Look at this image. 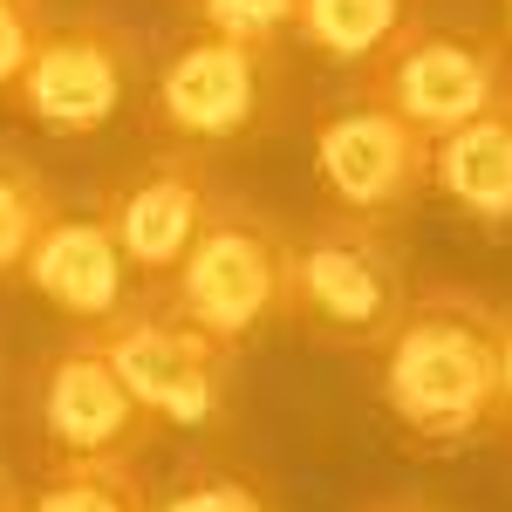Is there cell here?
I'll list each match as a JSON object with an SVG mask.
<instances>
[{"instance_id":"cell-1","label":"cell","mask_w":512,"mask_h":512,"mask_svg":"<svg viewBox=\"0 0 512 512\" xmlns=\"http://www.w3.org/2000/svg\"><path fill=\"white\" fill-rule=\"evenodd\" d=\"M499 301L431 280L410 287L396 328L376 342V396L390 410L396 437L417 458H451L512 424L506 383H499Z\"/></svg>"},{"instance_id":"cell-2","label":"cell","mask_w":512,"mask_h":512,"mask_svg":"<svg viewBox=\"0 0 512 512\" xmlns=\"http://www.w3.org/2000/svg\"><path fill=\"white\" fill-rule=\"evenodd\" d=\"M287 267H294L287 219L246 192H212L185 260L158 280V294L239 355L253 335L287 321Z\"/></svg>"},{"instance_id":"cell-3","label":"cell","mask_w":512,"mask_h":512,"mask_svg":"<svg viewBox=\"0 0 512 512\" xmlns=\"http://www.w3.org/2000/svg\"><path fill=\"white\" fill-rule=\"evenodd\" d=\"M144 117L158 130V144L185 151H246L287 117V62L280 41H239L192 28L164 48L158 76L144 89Z\"/></svg>"},{"instance_id":"cell-4","label":"cell","mask_w":512,"mask_h":512,"mask_svg":"<svg viewBox=\"0 0 512 512\" xmlns=\"http://www.w3.org/2000/svg\"><path fill=\"white\" fill-rule=\"evenodd\" d=\"M410 301V260L403 239L383 219L355 212H321L308 233H294V267H287V328L335 355H369L396 328Z\"/></svg>"},{"instance_id":"cell-5","label":"cell","mask_w":512,"mask_h":512,"mask_svg":"<svg viewBox=\"0 0 512 512\" xmlns=\"http://www.w3.org/2000/svg\"><path fill=\"white\" fill-rule=\"evenodd\" d=\"M89 335L158 424H185V431L226 424V410L239 396L233 349L212 342L205 328H192L158 287H137L117 315H103Z\"/></svg>"},{"instance_id":"cell-6","label":"cell","mask_w":512,"mask_h":512,"mask_svg":"<svg viewBox=\"0 0 512 512\" xmlns=\"http://www.w3.org/2000/svg\"><path fill=\"white\" fill-rule=\"evenodd\" d=\"M144 89V41L130 21L82 7L48 21L28 55V69L14 76V110L48 137H103L123 117V103Z\"/></svg>"},{"instance_id":"cell-7","label":"cell","mask_w":512,"mask_h":512,"mask_svg":"<svg viewBox=\"0 0 512 512\" xmlns=\"http://www.w3.org/2000/svg\"><path fill=\"white\" fill-rule=\"evenodd\" d=\"M369 96L390 103L424 137H444L478 110L512 96V48L485 28H424L410 21L403 35L369 62Z\"/></svg>"},{"instance_id":"cell-8","label":"cell","mask_w":512,"mask_h":512,"mask_svg":"<svg viewBox=\"0 0 512 512\" xmlns=\"http://www.w3.org/2000/svg\"><path fill=\"white\" fill-rule=\"evenodd\" d=\"M315 192L335 212L396 226L431 192V137L403 123L369 89L349 103H328L315 117Z\"/></svg>"},{"instance_id":"cell-9","label":"cell","mask_w":512,"mask_h":512,"mask_svg":"<svg viewBox=\"0 0 512 512\" xmlns=\"http://www.w3.org/2000/svg\"><path fill=\"white\" fill-rule=\"evenodd\" d=\"M158 417L130 396L96 335L82 328L62 349L35 362V437L48 465H89V458H144L158 444Z\"/></svg>"},{"instance_id":"cell-10","label":"cell","mask_w":512,"mask_h":512,"mask_svg":"<svg viewBox=\"0 0 512 512\" xmlns=\"http://www.w3.org/2000/svg\"><path fill=\"white\" fill-rule=\"evenodd\" d=\"M212 192H219V178H212V158H205V151L158 144L151 158H137L130 171H117V178L103 185L96 219L110 226L123 267L144 280V287H158V280L185 260V246H192Z\"/></svg>"},{"instance_id":"cell-11","label":"cell","mask_w":512,"mask_h":512,"mask_svg":"<svg viewBox=\"0 0 512 512\" xmlns=\"http://www.w3.org/2000/svg\"><path fill=\"white\" fill-rule=\"evenodd\" d=\"M41 301L55 308L62 321H76V328H96L103 315H117L123 301L137 294L130 287V267H123L117 239H110V226L89 212V219H69V212H55L48 226H41V239L28 246V260H21V274Z\"/></svg>"},{"instance_id":"cell-12","label":"cell","mask_w":512,"mask_h":512,"mask_svg":"<svg viewBox=\"0 0 512 512\" xmlns=\"http://www.w3.org/2000/svg\"><path fill=\"white\" fill-rule=\"evenodd\" d=\"M431 185L485 233H512V96L431 137Z\"/></svg>"},{"instance_id":"cell-13","label":"cell","mask_w":512,"mask_h":512,"mask_svg":"<svg viewBox=\"0 0 512 512\" xmlns=\"http://www.w3.org/2000/svg\"><path fill=\"white\" fill-rule=\"evenodd\" d=\"M417 14H424V0H301L294 35L342 69H369Z\"/></svg>"},{"instance_id":"cell-14","label":"cell","mask_w":512,"mask_h":512,"mask_svg":"<svg viewBox=\"0 0 512 512\" xmlns=\"http://www.w3.org/2000/svg\"><path fill=\"white\" fill-rule=\"evenodd\" d=\"M62 212V192H55V178L41 171L28 151H14V144H0V280L21 274V260H28V246L41 239V226Z\"/></svg>"},{"instance_id":"cell-15","label":"cell","mask_w":512,"mask_h":512,"mask_svg":"<svg viewBox=\"0 0 512 512\" xmlns=\"http://www.w3.org/2000/svg\"><path fill=\"white\" fill-rule=\"evenodd\" d=\"M28 512H151V485L137 458H89V465H48Z\"/></svg>"},{"instance_id":"cell-16","label":"cell","mask_w":512,"mask_h":512,"mask_svg":"<svg viewBox=\"0 0 512 512\" xmlns=\"http://www.w3.org/2000/svg\"><path fill=\"white\" fill-rule=\"evenodd\" d=\"M151 512H280V499L267 492V478L233 458H198L164 499H151Z\"/></svg>"},{"instance_id":"cell-17","label":"cell","mask_w":512,"mask_h":512,"mask_svg":"<svg viewBox=\"0 0 512 512\" xmlns=\"http://www.w3.org/2000/svg\"><path fill=\"white\" fill-rule=\"evenodd\" d=\"M294 7L301 0H192L198 28L239 41H287L294 35Z\"/></svg>"},{"instance_id":"cell-18","label":"cell","mask_w":512,"mask_h":512,"mask_svg":"<svg viewBox=\"0 0 512 512\" xmlns=\"http://www.w3.org/2000/svg\"><path fill=\"white\" fill-rule=\"evenodd\" d=\"M48 21H55L48 0H0V96L28 69V55H35V41H41Z\"/></svg>"},{"instance_id":"cell-19","label":"cell","mask_w":512,"mask_h":512,"mask_svg":"<svg viewBox=\"0 0 512 512\" xmlns=\"http://www.w3.org/2000/svg\"><path fill=\"white\" fill-rule=\"evenodd\" d=\"M355 512H458V506H444L437 492H410V485H396V492H376V499H362Z\"/></svg>"},{"instance_id":"cell-20","label":"cell","mask_w":512,"mask_h":512,"mask_svg":"<svg viewBox=\"0 0 512 512\" xmlns=\"http://www.w3.org/2000/svg\"><path fill=\"white\" fill-rule=\"evenodd\" d=\"M499 383H506V410H512V308L499 315Z\"/></svg>"},{"instance_id":"cell-21","label":"cell","mask_w":512,"mask_h":512,"mask_svg":"<svg viewBox=\"0 0 512 512\" xmlns=\"http://www.w3.org/2000/svg\"><path fill=\"white\" fill-rule=\"evenodd\" d=\"M0 512H28V492H21V478L0 465Z\"/></svg>"},{"instance_id":"cell-22","label":"cell","mask_w":512,"mask_h":512,"mask_svg":"<svg viewBox=\"0 0 512 512\" xmlns=\"http://www.w3.org/2000/svg\"><path fill=\"white\" fill-rule=\"evenodd\" d=\"M506 48H512V0H506Z\"/></svg>"},{"instance_id":"cell-23","label":"cell","mask_w":512,"mask_h":512,"mask_svg":"<svg viewBox=\"0 0 512 512\" xmlns=\"http://www.w3.org/2000/svg\"><path fill=\"white\" fill-rule=\"evenodd\" d=\"M506 431H512V424H506Z\"/></svg>"}]
</instances>
